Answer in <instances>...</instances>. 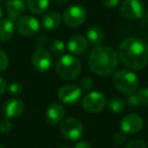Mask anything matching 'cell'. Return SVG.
I'll use <instances>...</instances> for the list:
<instances>
[{
	"label": "cell",
	"mask_w": 148,
	"mask_h": 148,
	"mask_svg": "<svg viewBox=\"0 0 148 148\" xmlns=\"http://www.w3.org/2000/svg\"><path fill=\"white\" fill-rule=\"evenodd\" d=\"M118 56L128 68L141 70L148 63L147 44L138 38H128L120 44Z\"/></svg>",
	"instance_id": "6da1fadb"
},
{
	"label": "cell",
	"mask_w": 148,
	"mask_h": 148,
	"mask_svg": "<svg viewBox=\"0 0 148 148\" xmlns=\"http://www.w3.org/2000/svg\"><path fill=\"white\" fill-rule=\"evenodd\" d=\"M89 68L95 74L105 77L111 75L119 65L118 53L109 46L95 47L89 55Z\"/></svg>",
	"instance_id": "7a4b0ae2"
},
{
	"label": "cell",
	"mask_w": 148,
	"mask_h": 148,
	"mask_svg": "<svg viewBox=\"0 0 148 148\" xmlns=\"http://www.w3.org/2000/svg\"><path fill=\"white\" fill-rule=\"evenodd\" d=\"M56 73L64 80H72L78 77L81 72V63L72 55H63L59 58L55 66Z\"/></svg>",
	"instance_id": "3957f363"
},
{
	"label": "cell",
	"mask_w": 148,
	"mask_h": 148,
	"mask_svg": "<svg viewBox=\"0 0 148 148\" xmlns=\"http://www.w3.org/2000/svg\"><path fill=\"white\" fill-rule=\"evenodd\" d=\"M113 84L120 92L129 95L137 91L139 86V78L131 70L121 69L114 74Z\"/></svg>",
	"instance_id": "277c9868"
},
{
	"label": "cell",
	"mask_w": 148,
	"mask_h": 148,
	"mask_svg": "<svg viewBox=\"0 0 148 148\" xmlns=\"http://www.w3.org/2000/svg\"><path fill=\"white\" fill-rule=\"evenodd\" d=\"M87 12L84 7L80 5H72L65 9L62 15V21L69 27H78L84 23Z\"/></svg>",
	"instance_id": "5b68a950"
},
{
	"label": "cell",
	"mask_w": 148,
	"mask_h": 148,
	"mask_svg": "<svg viewBox=\"0 0 148 148\" xmlns=\"http://www.w3.org/2000/svg\"><path fill=\"white\" fill-rule=\"evenodd\" d=\"M60 131L68 141H77L83 134V125L76 118H66L60 126Z\"/></svg>",
	"instance_id": "8992f818"
},
{
	"label": "cell",
	"mask_w": 148,
	"mask_h": 148,
	"mask_svg": "<svg viewBox=\"0 0 148 148\" xmlns=\"http://www.w3.org/2000/svg\"><path fill=\"white\" fill-rule=\"evenodd\" d=\"M107 105L106 95L101 91H90L82 99V107L86 112L91 114L99 113Z\"/></svg>",
	"instance_id": "52a82bcc"
},
{
	"label": "cell",
	"mask_w": 148,
	"mask_h": 148,
	"mask_svg": "<svg viewBox=\"0 0 148 148\" xmlns=\"http://www.w3.org/2000/svg\"><path fill=\"white\" fill-rule=\"evenodd\" d=\"M145 12V6L141 0H124L120 6V13L127 19L141 18Z\"/></svg>",
	"instance_id": "ba28073f"
},
{
	"label": "cell",
	"mask_w": 148,
	"mask_h": 148,
	"mask_svg": "<svg viewBox=\"0 0 148 148\" xmlns=\"http://www.w3.org/2000/svg\"><path fill=\"white\" fill-rule=\"evenodd\" d=\"M40 21L32 15H23L16 21L15 29L23 37H33L40 31Z\"/></svg>",
	"instance_id": "9c48e42d"
},
{
	"label": "cell",
	"mask_w": 148,
	"mask_h": 148,
	"mask_svg": "<svg viewBox=\"0 0 148 148\" xmlns=\"http://www.w3.org/2000/svg\"><path fill=\"white\" fill-rule=\"evenodd\" d=\"M32 64L39 72H47L52 66V56L45 48H37L32 56Z\"/></svg>",
	"instance_id": "30bf717a"
},
{
	"label": "cell",
	"mask_w": 148,
	"mask_h": 148,
	"mask_svg": "<svg viewBox=\"0 0 148 148\" xmlns=\"http://www.w3.org/2000/svg\"><path fill=\"white\" fill-rule=\"evenodd\" d=\"M81 95H82V89L74 84L64 85L58 91V97L60 101L68 106L75 105L80 99Z\"/></svg>",
	"instance_id": "8fae6325"
},
{
	"label": "cell",
	"mask_w": 148,
	"mask_h": 148,
	"mask_svg": "<svg viewBox=\"0 0 148 148\" xmlns=\"http://www.w3.org/2000/svg\"><path fill=\"white\" fill-rule=\"evenodd\" d=\"M120 127L123 133L134 135L143 128V119L137 114H129L122 119Z\"/></svg>",
	"instance_id": "7c38bea8"
},
{
	"label": "cell",
	"mask_w": 148,
	"mask_h": 148,
	"mask_svg": "<svg viewBox=\"0 0 148 148\" xmlns=\"http://www.w3.org/2000/svg\"><path fill=\"white\" fill-rule=\"evenodd\" d=\"M25 110V103L19 99H10L4 103L2 107L3 115L6 119H14L23 114Z\"/></svg>",
	"instance_id": "4fadbf2b"
},
{
	"label": "cell",
	"mask_w": 148,
	"mask_h": 148,
	"mask_svg": "<svg viewBox=\"0 0 148 148\" xmlns=\"http://www.w3.org/2000/svg\"><path fill=\"white\" fill-rule=\"evenodd\" d=\"M65 116V110L61 103H53L48 107L46 112V121L49 125L56 126L63 120Z\"/></svg>",
	"instance_id": "5bb4252c"
},
{
	"label": "cell",
	"mask_w": 148,
	"mask_h": 148,
	"mask_svg": "<svg viewBox=\"0 0 148 148\" xmlns=\"http://www.w3.org/2000/svg\"><path fill=\"white\" fill-rule=\"evenodd\" d=\"M8 19L14 21H18L25 11V3L23 0H7L5 4Z\"/></svg>",
	"instance_id": "9a60e30c"
},
{
	"label": "cell",
	"mask_w": 148,
	"mask_h": 148,
	"mask_svg": "<svg viewBox=\"0 0 148 148\" xmlns=\"http://www.w3.org/2000/svg\"><path fill=\"white\" fill-rule=\"evenodd\" d=\"M88 47V42L86 38L80 35H74L68 40L67 49L74 55H80L84 53Z\"/></svg>",
	"instance_id": "2e32d148"
},
{
	"label": "cell",
	"mask_w": 148,
	"mask_h": 148,
	"mask_svg": "<svg viewBox=\"0 0 148 148\" xmlns=\"http://www.w3.org/2000/svg\"><path fill=\"white\" fill-rule=\"evenodd\" d=\"M62 15L55 10H52L44 14L42 18V25L47 31H54L58 29L61 25Z\"/></svg>",
	"instance_id": "e0dca14e"
},
{
	"label": "cell",
	"mask_w": 148,
	"mask_h": 148,
	"mask_svg": "<svg viewBox=\"0 0 148 148\" xmlns=\"http://www.w3.org/2000/svg\"><path fill=\"white\" fill-rule=\"evenodd\" d=\"M15 25L12 21L0 19V42H9L13 38L15 33Z\"/></svg>",
	"instance_id": "ac0fdd59"
},
{
	"label": "cell",
	"mask_w": 148,
	"mask_h": 148,
	"mask_svg": "<svg viewBox=\"0 0 148 148\" xmlns=\"http://www.w3.org/2000/svg\"><path fill=\"white\" fill-rule=\"evenodd\" d=\"M86 40L91 45L99 47V46H101L103 43L105 34H103V29L101 27H97V25H92V27H88V29H87Z\"/></svg>",
	"instance_id": "d6986e66"
},
{
	"label": "cell",
	"mask_w": 148,
	"mask_h": 148,
	"mask_svg": "<svg viewBox=\"0 0 148 148\" xmlns=\"http://www.w3.org/2000/svg\"><path fill=\"white\" fill-rule=\"evenodd\" d=\"M27 8L35 14H43L47 11L50 5V0H25Z\"/></svg>",
	"instance_id": "ffe728a7"
},
{
	"label": "cell",
	"mask_w": 148,
	"mask_h": 148,
	"mask_svg": "<svg viewBox=\"0 0 148 148\" xmlns=\"http://www.w3.org/2000/svg\"><path fill=\"white\" fill-rule=\"evenodd\" d=\"M50 50L53 53V55L57 56V57H62L65 53L66 50V45L63 41L59 39H55L51 42L50 45Z\"/></svg>",
	"instance_id": "44dd1931"
},
{
	"label": "cell",
	"mask_w": 148,
	"mask_h": 148,
	"mask_svg": "<svg viewBox=\"0 0 148 148\" xmlns=\"http://www.w3.org/2000/svg\"><path fill=\"white\" fill-rule=\"evenodd\" d=\"M108 107H109L111 112L119 114L125 110L126 103H125V101L122 99H120V97H113V99L109 101V103H108Z\"/></svg>",
	"instance_id": "7402d4cb"
},
{
	"label": "cell",
	"mask_w": 148,
	"mask_h": 148,
	"mask_svg": "<svg viewBox=\"0 0 148 148\" xmlns=\"http://www.w3.org/2000/svg\"><path fill=\"white\" fill-rule=\"evenodd\" d=\"M139 103L142 107L148 108V87H143L137 92Z\"/></svg>",
	"instance_id": "603a6c76"
},
{
	"label": "cell",
	"mask_w": 148,
	"mask_h": 148,
	"mask_svg": "<svg viewBox=\"0 0 148 148\" xmlns=\"http://www.w3.org/2000/svg\"><path fill=\"white\" fill-rule=\"evenodd\" d=\"M7 91L8 93H10L11 95H19L23 93V87L21 83L18 82H12L7 86Z\"/></svg>",
	"instance_id": "cb8c5ba5"
},
{
	"label": "cell",
	"mask_w": 148,
	"mask_h": 148,
	"mask_svg": "<svg viewBox=\"0 0 148 148\" xmlns=\"http://www.w3.org/2000/svg\"><path fill=\"white\" fill-rule=\"evenodd\" d=\"M12 129V123L9 119H3L0 121V132L3 134L9 133Z\"/></svg>",
	"instance_id": "d4e9b609"
},
{
	"label": "cell",
	"mask_w": 148,
	"mask_h": 148,
	"mask_svg": "<svg viewBox=\"0 0 148 148\" xmlns=\"http://www.w3.org/2000/svg\"><path fill=\"white\" fill-rule=\"evenodd\" d=\"M9 64V58L3 50L0 49V72L4 71Z\"/></svg>",
	"instance_id": "484cf974"
},
{
	"label": "cell",
	"mask_w": 148,
	"mask_h": 148,
	"mask_svg": "<svg viewBox=\"0 0 148 148\" xmlns=\"http://www.w3.org/2000/svg\"><path fill=\"white\" fill-rule=\"evenodd\" d=\"M80 87L82 90H90L93 87V80L90 77H84L80 81Z\"/></svg>",
	"instance_id": "4316f807"
},
{
	"label": "cell",
	"mask_w": 148,
	"mask_h": 148,
	"mask_svg": "<svg viewBox=\"0 0 148 148\" xmlns=\"http://www.w3.org/2000/svg\"><path fill=\"white\" fill-rule=\"evenodd\" d=\"M125 148H147V145L145 144V142L142 141V140L136 139V140H132L131 142L126 145Z\"/></svg>",
	"instance_id": "83f0119b"
},
{
	"label": "cell",
	"mask_w": 148,
	"mask_h": 148,
	"mask_svg": "<svg viewBox=\"0 0 148 148\" xmlns=\"http://www.w3.org/2000/svg\"><path fill=\"white\" fill-rule=\"evenodd\" d=\"M127 103L130 107H138L140 106L139 103V99H138V97H137V93H132V95H129L127 97Z\"/></svg>",
	"instance_id": "f1b7e54d"
},
{
	"label": "cell",
	"mask_w": 148,
	"mask_h": 148,
	"mask_svg": "<svg viewBox=\"0 0 148 148\" xmlns=\"http://www.w3.org/2000/svg\"><path fill=\"white\" fill-rule=\"evenodd\" d=\"M121 3V0H101V4L106 8H115Z\"/></svg>",
	"instance_id": "f546056e"
},
{
	"label": "cell",
	"mask_w": 148,
	"mask_h": 148,
	"mask_svg": "<svg viewBox=\"0 0 148 148\" xmlns=\"http://www.w3.org/2000/svg\"><path fill=\"white\" fill-rule=\"evenodd\" d=\"M125 136H124V133L123 132H119V133H117L115 136H114V142H115L116 144H118V145H121V144H123L124 142H125Z\"/></svg>",
	"instance_id": "4dcf8cb0"
},
{
	"label": "cell",
	"mask_w": 148,
	"mask_h": 148,
	"mask_svg": "<svg viewBox=\"0 0 148 148\" xmlns=\"http://www.w3.org/2000/svg\"><path fill=\"white\" fill-rule=\"evenodd\" d=\"M7 89V83L5 81V79L3 77L0 76V95H3V93L6 91Z\"/></svg>",
	"instance_id": "1f68e13d"
},
{
	"label": "cell",
	"mask_w": 148,
	"mask_h": 148,
	"mask_svg": "<svg viewBox=\"0 0 148 148\" xmlns=\"http://www.w3.org/2000/svg\"><path fill=\"white\" fill-rule=\"evenodd\" d=\"M75 148H91V145L86 141H79L75 144Z\"/></svg>",
	"instance_id": "d6a6232c"
},
{
	"label": "cell",
	"mask_w": 148,
	"mask_h": 148,
	"mask_svg": "<svg viewBox=\"0 0 148 148\" xmlns=\"http://www.w3.org/2000/svg\"><path fill=\"white\" fill-rule=\"evenodd\" d=\"M68 0H57V2L59 3V4H61V5H63V4H65L66 2H67Z\"/></svg>",
	"instance_id": "836d02e7"
},
{
	"label": "cell",
	"mask_w": 148,
	"mask_h": 148,
	"mask_svg": "<svg viewBox=\"0 0 148 148\" xmlns=\"http://www.w3.org/2000/svg\"><path fill=\"white\" fill-rule=\"evenodd\" d=\"M2 7H1V4H0V18H1V16H2Z\"/></svg>",
	"instance_id": "e575fe53"
},
{
	"label": "cell",
	"mask_w": 148,
	"mask_h": 148,
	"mask_svg": "<svg viewBox=\"0 0 148 148\" xmlns=\"http://www.w3.org/2000/svg\"><path fill=\"white\" fill-rule=\"evenodd\" d=\"M0 148H5V146L3 144H0Z\"/></svg>",
	"instance_id": "d590c367"
},
{
	"label": "cell",
	"mask_w": 148,
	"mask_h": 148,
	"mask_svg": "<svg viewBox=\"0 0 148 148\" xmlns=\"http://www.w3.org/2000/svg\"><path fill=\"white\" fill-rule=\"evenodd\" d=\"M146 17H147V19H148V10H147V12H146Z\"/></svg>",
	"instance_id": "8d00e7d4"
},
{
	"label": "cell",
	"mask_w": 148,
	"mask_h": 148,
	"mask_svg": "<svg viewBox=\"0 0 148 148\" xmlns=\"http://www.w3.org/2000/svg\"><path fill=\"white\" fill-rule=\"evenodd\" d=\"M61 148H70V147H68V146H63V147H61Z\"/></svg>",
	"instance_id": "74e56055"
},
{
	"label": "cell",
	"mask_w": 148,
	"mask_h": 148,
	"mask_svg": "<svg viewBox=\"0 0 148 148\" xmlns=\"http://www.w3.org/2000/svg\"><path fill=\"white\" fill-rule=\"evenodd\" d=\"M146 44H147V47H148V41H147V43H146Z\"/></svg>",
	"instance_id": "f35d334b"
},
{
	"label": "cell",
	"mask_w": 148,
	"mask_h": 148,
	"mask_svg": "<svg viewBox=\"0 0 148 148\" xmlns=\"http://www.w3.org/2000/svg\"><path fill=\"white\" fill-rule=\"evenodd\" d=\"M1 1H4V0H1ZM6 1H7V0H6Z\"/></svg>",
	"instance_id": "ab89813d"
}]
</instances>
